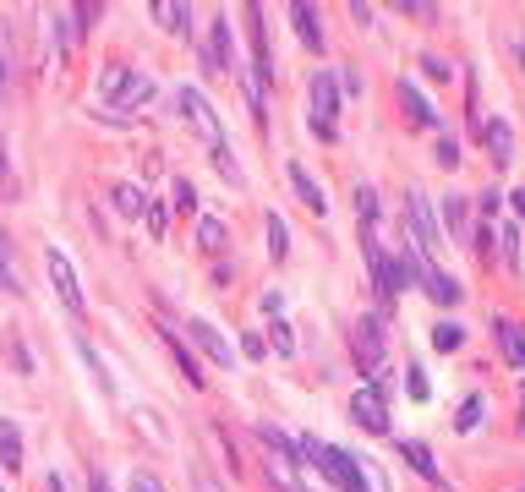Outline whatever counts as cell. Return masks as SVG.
<instances>
[{"label": "cell", "mask_w": 525, "mask_h": 492, "mask_svg": "<svg viewBox=\"0 0 525 492\" xmlns=\"http://www.w3.org/2000/svg\"><path fill=\"white\" fill-rule=\"evenodd\" d=\"M301 465H318L323 476H329L340 492H367V476H361V454H345V449H329V443L318 438H301L296 443Z\"/></svg>", "instance_id": "obj_1"}, {"label": "cell", "mask_w": 525, "mask_h": 492, "mask_svg": "<svg viewBox=\"0 0 525 492\" xmlns=\"http://www.w3.org/2000/svg\"><path fill=\"white\" fill-rule=\"evenodd\" d=\"M99 99L132 110V104L154 99V82H148L143 72H126V66H104V72H99Z\"/></svg>", "instance_id": "obj_2"}, {"label": "cell", "mask_w": 525, "mask_h": 492, "mask_svg": "<svg viewBox=\"0 0 525 492\" xmlns=\"http://www.w3.org/2000/svg\"><path fill=\"white\" fill-rule=\"evenodd\" d=\"M350 350H356V367L361 372H372V378L383 372V318H378V312H367V318L350 323Z\"/></svg>", "instance_id": "obj_3"}, {"label": "cell", "mask_w": 525, "mask_h": 492, "mask_svg": "<svg viewBox=\"0 0 525 492\" xmlns=\"http://www.w3.org/2000/svg\"><path fill=\"white\" fill-rule=\"evenodd\" d=\"M307 93H312V126H318V137H334V121H340V82L329 72H312Z\"/></svg>", "instance_id": "obj_4"}, {"label": "cell", "mask_w": 525, "mask_h": 492, "mask_svg": "<svg viewBox=\"0 0 525 492\" xmlns=\"http://www.w3.org/2000/svg\"><path fill=\"white\" fill-rule=\"evenodd\" d=\"M405 214H411V236H416V252H438L443 246V225H438V214H433V203H427V192H411L405 197Z\"/></svg>", "instance_id": "obj_5"}, {"label": "cell", "mask_w": 525, "mask_h": 492, "mask_svg": "<svg viewBox=\"0 0 525 492\" xmlns=\"http://www.w3.org/2000/svg\"><path fill=\"white\" fill-rule=\"evenodd\" d=\"M350 416H356V427H367V432H389V405H383V383H367V389L350 394Z\"/></svg>", "instance_id": "obj_6"}, {"label": "cell", "mask_w": 525, "mask_h": 492, "mask_svg": "<svg viewBox=\"0 0 525 492\" xmlns=\"http://www.w3.org/2000/svg\"><path fill=\"white\" fill-rule=\"evenodd\" d=\"M186 334H192V345H197V350H203V356H208V361H219V372H225V367H236V350H230V339H225V334H219V328H214V323H203V318H192V323H186Z\"/></svg>", "instance_id": "obj_7"}, {"label": "cell", "mask_w": 525, "mask_h": 492, "mask_svg": "<svg viewBox=\"0 0 525 492\" xmlns=\"http://www.w3.org/2000/svg\"><path fill=\"white\" fill-rule=\"evenodd\" d=\"M44 263H50L55 296H61L66 307H72V312H83V285H77V268L66 263V252H55V246H50V252H44Z\"/></svg>", "instance_id": "obj_8"}, {"label": "cell", "mask_w": 525, "mask_h": 492, "mask_svg": "<svg viewBox=\"0 0 525 492\" xmlns=\"http://www.w3.org/2000/svg\"><path fill=\"white\" fill-rule=\"evenodd\" d=\"M175 104H181V115L208 137V143H219V137H225V132H219V121H214V110H208V99L197 88H175Z\"/></svg>", "instance_id": "obj_9"}, {"label": "cell", "mask_w": 525, "mask_h": 492, "mask_svg": "<svg viewBox=\"0 0 525 492\" xmlns=\"http://www.w3.org/2000/svg\"><path fill=\"white\" fill-rule=\"evenodd\" d=\"M230 66H236V44H230V22L219 17L214 28H208V72H230Z\"/></svg>", "instance_id": "obj_10"}, {"label": "cell", "mask_w": 525, "mask_h": 492, "mask_svg": "<svg viewBox=\"0 0 525 492\" xmlns=\"http://www.w3.org/2000/svg\"><path fill=\"white\" fill-rule=\"evenodd\" d=\"M438 225H443V241H465V236H471V203H465V197L460 192H449V197H443V219H438Z\"/></svg>", "instance_id": "obj_11"}, {"label": "cell", "mask_w": 525, "mask_h": 492, "mask_svg": "<svg viewBox=\"0 0 525 492\" xmlns=\"http://www.w3.org/2000/svg\"><path fill=\"white\" fill-rule=\"evenodd\" d=\"M476 137L487 143L493 164H509V159H515V132H509L504 121H482V126H476Z\"/></svg>", "instance_id": "obj_12"}, {"label": "cell", "mask_w": 525, "mask_h": 492, "mask_svg": "<svg viewBox=\"0 0 525 492\" xmlns=\"http://www.w3.org/2000/svg\"><path fill=\"white\" fill-rule=\"evenodd\" d=\"M290 22H296L301 44L323 55V28H318V6H307V0H296V6H290Z\"/></svg>", "instance_id": "obj_13"}, {"label": "cell", "mask_w": 525, "mask_h": 492, "mask_svg": "<svg viewBox=\"0 0 525 492\" xmlns=\"http://www.w3.org/2000/svg\"><path fill=\"white\" fill-rule=\"evenodd\" d=\"M498 345H504V356H509V367H520L525 372V323H509V318H498Z\"/></svg>", "instance_id": "obj_14"}, {"label": "cell", "mask_w": 525, "mask_h": 492, "mask_svg": "<svg viewBox=\"0 0 525 492\" xmlns=\"http://www.w3.org/2000/svg\"><path fill=\"white\" fill-rule=\"evenodd\" d=\"M394 449H400V454H405V460H411V465H416V476H427V482H438V487H443V476H438V465H433V454H427V443H416V438H400V443H394Z\"/></svg>", "instance_id": "obj_15"}, {"label": "cell", "mask_w": 525, "mask_h": 492, "mask_svg": "<svg viewBox=\"0 0 525 492\" xmlns=\"http://www.w3.org/2000/svg\"><path fill=\"white\" fill-rule=\"evenodd\" d=\"M154 17H159V28H170V33H192V6L186 0H154Z\"/></svg>", "instance_id": "obj_16"}, {"label": "cell", "mask_w": 525, "mask_h": 492, "mask_svg": "<svg viewBox=\"0 0 525 492\" xmlns=\"http://www.w3.org/2000/svg\"><path fill=\"white\" fill-rule=\"evenodd\" d=\"M400 99H405V115H411L416 126H438V110L422 99V88H416V82H400Z\"/></svg>", "instance_id": "obj_17"}, {"label": "cell", "mask_w": 525, "mask_h": 492, "mask_svg": "<svg viewBox=\"0 0 525 492\" xmlns=\"http://www.w3.org/2000/svg\"><path fill=\"white\" fill-rule=\"evenodd\" d=\"M290 186H296V192H301V203H307L312 214H329V197L318 192V181H312V175L301 170V164H290Z\"/></svg>", "instance_id": "obj_18"}, {"label": "cell", "mask_w": 525, "mask_h": 492, "mask_svg": "<svg viewBox=\"0 0 525 492\" xmlns=\"http://www.w3.org/2000/svg\"><path fill=\"white\" fill-rule=\"evenodd\" d=\"M0 465H6V471L22 465V432H17V421H6V416H0Z\"/></svg>", "instance_id": "obj_19"}, {"label": "cell", "mask_w": 525, "mask_h": 492, "mask_svg": "<svg viewBox=\"0 0 525 492\" xmlns=\"http://www.w3.org/2000/svg\"><path fill=\"white\" fill-rule=\"evenodd\" d=\"M159 334H165V345H170V356H175V367H181V378L192 383V389H203V372H197V361L186 356V345L181 339H175V328H159Z\"/></svg>", "instance_id": "obj_20"}, {"label": "cell", "mask_w": 525, "mask_h": 492, "mask_svg": "<svg viewBox=\"0 0 525 492\" xmlns=\"http://www.w3.org/2000/svg\"><path fill=\"white\" fill-rule=\"evenodd\" d=\"M422 290H427V296L438 301V307H454V301H460V285H454L449 274H438V268H433V274L422 279Z\"/></svg>", "instance_id": "obj_21"}, {"label": "cell", "mask_w": 525, "mask_h": 492, "mask_svg": "<svg viewBox=\"0 0 525 492\" xmlns=\"http://www.w3.org/2000/svg\"><path fill=\"white\" fill-rule=\"evenodd\" d=\"M115 208H121L126 219H137V214H148V197H143V186H115Z\"/></svg>", "instance_id": "obj_22"}, {"label": "cell", "mask_w": 525, "mask_h": 492, "mask_svg": "<svg viewBox=\"0 0 525 492\" xmlns=\"http://www.w3.org/2000/svg\"><path fill=\"white\" fill-rule=\"evenodd\" d=\"M225 241H230V236H225V225H219L214 214H203V219H197V246H203V252H219Z\"/></svg>", "instance_id": "obj_23"}, {"label": "cell", "mask_w": 525, "mask_h": 492, "mask_svg": "<svg viewBox=\"0 0 525 492\" xmlns=\"http://www.w3.org/2000/svg\"><path fill=\"white\" fill-rule=\"evenodd\" d=\"M487 416V400L482 394H471V400L460 405V416H454V432H476V421Z\"/></svg>", "instance_id": "obj_24"}, {"label": "cell", "mask_w": 525, "mask_h": 492, "mask_svg": "<svg viewBox=\"0 0 525 492\" xmlns=\"http://www.w3.org/2000/svg\"><path fill=\"white\" fill-rule=\"evenodd\" d=\"M285 252H290L285 219H279V214H268V257H274V263H279V257H285Z\"/></svg>", "instance_id": "obj_25"}, {"label": "cell", "mask_w": 525, "mask_h": 492, "mask_svg": "<svg viewBox=\"0 0 525 492\" xmlns=\"http://www.w3.org/2000/svg\"><path fill=\"white\" fill-rule=\"evenodd\" d=\"M433 345H438V350H460V345H465V328H460V323H438V328H433Z\"/></svg>", "instance_id": "obj_26"}, {"label": "cell", "mask_w": 525, "mask_h": 492, "mask_svg": "<svg viewBox=\"0 0 525 492\" xmlns=\"http://www.w3.org/2000/svg\"><path fill=\"white\" fill-rule=\"evenodd\" d=\"M498 241H504V257H509V268H520V230L509 225V230H498Z\"/></svg>", "instance_id": "obj_27"}, {"label": "cell", "mask_w": 525, "mask_h": 492, "mask_svg": "<svg viewBox=\"0 0 525 492\" xmlns=\"http://www.w3.org/2000/svg\"><path fill=\"white\" fill-rule=\"evenodd\" d=\"M405 389H411V400H427V394H433V383H427V372H422V367H411V378H405Z\"/></svg>", "instance_id": "obj_28"}, {"label": "cell", "mask_w": 525, "mask_h": 492, "mask_svg": "<svg viewBox=\"0 0 525 492\" xmlns=\"http://www.w3.org/2000/svg\"><path fill=\"white\" fill-rule=\"evenodd\" d=\"M438 164H443V170L460 164V143H454V137H438Z\"/></svg>", "instance_id": "obj_29"}, {"label": "cell", "mask_w": 525, "mask_h": 492, "mask_svg": "<svg viewBox=\"0 0 525 492\" xmlns=\"http://www.w3.org/2000/svg\"><path fill=\"white\" fill-rule=\"evenodd\" d=\"M170 203H175V208H197V192H192V181H175V186H170Z\"/></svg>", "instance_id": "obj_30"}, {"label": "cell", "mask_w": 525, "mask_h": 492, "mask_svg": "<svg viewBox=\"0 0 525 492\" xmlns=\"http://www.w3.org/2000/svg\"><path fill=\"white\" fill-rule=\"evenodd\" d=\"M356 203H361V219L372 225V219H378V192H372V186H361V192H356Z\"/></svg>", "instance_id": "obj_31"}, {"label": "cell", "mask_w": 525, "mask_h": 492, "mask_svg": "<svg viewBox=\"0 0 525 492\" xmlns=\"http://www.w3.org/2000/svg\"><path fill=\"white\" fill-rule=\"evenodd\" d=\"M422 72L433 82H449V61H438V55H422Z\"/></svg>", "instance_id": "obj_32"}, {"label": "cell", "mask_w": 525, "mask_h": 492, "mask_svg": "<svg viewBox=\"0 0 525 492\" xmlns=\"http://www.w3.org/2000/svg\"><path fill=\"white\" fill-rule=\"evenodd\" d=\"M165 203H154V208H148V230H154V236H165Z\"/></svg>", "instance_id": "obj_33"}, {"label": "cell", "mask_w": 525, "mask_h": 492, "mask_svg": "<svg viewBox=\"0 0 525 492\" xmlns=\"http://www.w3.org/2000/svg\"><path fill=\"white\" fill-rule=\"evenodd\" d=\"M274 345H279V350H296V334H290V323H274Z\"/></svg>", "instance_id": "obj_34"}, {"label": "cell", "mask_w": 525, "mask_h": 492, "mask_svg": "<svg viewBox=\"0 0 525 492\" xmlns=\"http://www.w3.org/2000/svg\"><path fill=\"white\" fill-rule=\"evenodd\" d=\"M132 492H165V487H159L154 476H132Z\"/></svg>", "instance_id": "obj_35"}, {"label": "cell", "mask_w": 525, "mask_h": 492, "mask_svg": "<svg viewBox=\"0 0 525 492\" xmlns=\"http://www.w3.org/2000/svg\"><path fill=\"white\" fill-rule=\"evenodd\" d=\"M515 214L525 219V186H520V192H515Z\"/></svg>", "instance_id": "obj_36"}, {"label": "cell", "mask_w": 525, "mask_h": 492, "mask_svg": "<svg viewBox=\"0 0 525 492\" xmlns=\"http://www.w3.org/2000/svg\"><path fill=\"white\" fill-rule=\"evenodd\" d=\"M93 492H115L110 482H104V476H93Z\"/></svg>", "instance_id": "obj_37"}, {"label": "cell", "mask_w": 525, "mask_h": 492, "mask_svg": "<svg viewBox=\"0 0 525 492\" xmlns=\"http://www.w3.org/2000/svg\"><path fill=\"white\" fill-rule=\"evenodd\" d=\"M0 181H6V143H0Z\"/></svg>", "instance_id": "obj_38"}, {"label": "cell", "mask_w": 525, "mask_h": 492, "mask_svg": "<svg viewBox=\"0 0 525 492\" xmlns=\"http://www.w3.org/2000/svg\"><path fill=\"white\" fill-rule=\"evenodd\" d=\"M520 432H525V389H520Z\"/></svg>", "instance_id": "obj_39"}, {"label": "cell", "mask_w": 525, "mask_h": 492, "mask_svg": "<svg viewBox=\"0 0 525 492\" xmlns=\"http://www.w3.org/2000/svg\"><path fill=\"white\" fill-rule=\"evenodd\" d=\"M0 88H6V61H0Z\"/></svg>", "instance_id": "obj_40"}, {"label": "cell", "mask_w": 525, "mask_h": 492, "mask_svg": "<svg viewBox=\"0 0 525 492\" xmlns=\"http://www.w3.org/2000/svg\"><path fill=\"white\" fill-rule=\"evenodd\" d=\"M520 61H525V44H520Z\"/></svg>", "instance_id": "obj_41"}, {"label": "cell", "mask_w": 525, "mask_h": 492, "mask_svg": "<svg viewBox=\"0 0 525 492\" xmlns=\"http://www.w3.org/2000/svg\"><path fill=\"white\" fill-rule=\"evenodd\" d=\"M0 241H6V236H0Z\"/></svg>", "instance_id": "obj_42"}]
</instances>
